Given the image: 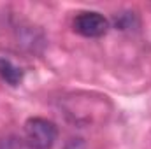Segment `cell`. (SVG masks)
Wrapping results in <instances>:
<instances>
[{
	"instance_id": "1",
	"label": "cell",
	"mask_w": 151,
	"mask_h": 149,
	"mask_svg": "<svg viewBox=\"0 0 151 149\" xmlns=\"http://www.w3.org/2000/svg\"><path fill=\"white\" fill-rule=\"evenodd\" d=\"M58 137V128L46 117H30L25 123V142L30 149H51Z\"/></svg>"
},
{
	"instance_id": "2",
	"label": "cell",
	"mask_w": 151,
	"mask_h": 149,
	"mask_svg": "<svg viewBox=\"0 0 151 149\" xmlns=\"http://www.w3.org/2000/svg\"><path fill=\"white\" fill-rule=\"evenodd\" d=\"M72 28H74L76 34L83 35V37H102L107 34L109 30V21L100 14V12H95V11H84V12H79L74 18V23H72Z\"/></svg>"
},
{
	"instance_id": "3",
	"label": "cell",
	"mask_w": 151,
	"mask_h": 149,
	"mask_svg": "<svg viewBox=\"0 0 151 149\" xmlns=\"http://www.w3.org/2000/svg\"><path fill=\"white\" fill-rule=\"evenodd\" d=\"M0 77L9 86H19V82L23 81V70L16 67L11 60L0 58Z\"/></svg>"
},
{
	"instance_id": "4",
	"label": "cell",
	"mask_w": 151,
	"mask_h": 149,
	"mask_svg": "<svg viewBox=\"0 0 151 149\" xmlns=\"http://www.w3.org/2000/svg\"><path fill=\"white\" fill-rule=\"evenodd\" d=\"M114 27L119 28V30H132L137 27V18H135V12H130V11H125V12H119L114 16Z\"/></svg>"
},
{
	"instance_id": "5",
	"label": "cell",
	"mask_w": 151,
	"mask_h": 149,
	"mask_svg": "<svg viewBox=\"0 0 151 149\" xmlns=\"http://www.w3.org/2000/svg\"><path fill=\"white\" fill-rule=\"evenodd\" d=\"M0 149H30L27 146L25 139L18 135H5L0 139Z\"/></svg>"
},
{
	"instance_id": "6",
	"label": "cell",
	"mask_w": 151,
	"mask_h": 149,
	"mask_svg": "<svg viewBox=\"0 0 151 149\" xmlns=\"http://www.w3.org/2000/svg\"><path fill=\"white\" fill-rule=\"evenodd\" d=\"M63 149H86V142L81 137H76V139H70Z\"/></svg>"
}]
</instances>
